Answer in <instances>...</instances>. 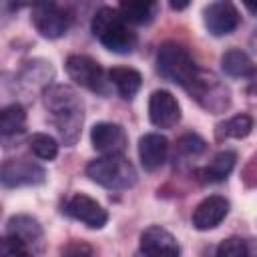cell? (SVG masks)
Segmentation results:
<instances>
[{
  "label": "cell",
  "instance_id": "obj_29",
  "mask_svg": "<svg viewBox=\"0 0 257 257\" xmlns=\"http://www.w3.org/2000/svg\"><path fill=\"white\" fill-rule=\"evenodd\" d=\"M90 247H82V245H72V247H64L62 253H90Z\"/></svg>",
  "mask_w": 257,
  "mask_h": 257
},
{
  "label": "cell",
  "instance_id": "obj_13",
  "mask_svg": "<svg viewBox=\"0 0 257 257\" xmlns=\"http://www.w3.org/2000/svg\"><path fill=\"white\" fill-rule=\"evenodd\" d=\"M229 213V201L221 195H211L207 199H203L195 211H193V227L199 231H209L215 229Z\"/></svg>",
  "mask_w": 257,
  "mask_h": 257
},
{
  "label": "cell",
  "instance_id": "obj_5",
  "mask_svg": "<svg viewBox=\"0 0 257 257\" xmlns=\"http://www.w3.org/2000/svg\"><path fill=\"white\" fill-rule=\"evenodd\" d=\"M187 92L209 112H223L231 102L229 88L213 72H207L201 68L195 80L191 82V86L187 88Z\"/></svg>",
  "mask_w": 257,
  "mask_h": 257
},
{
  "label": "cell",
  "instance_id": "obj_12",
  "mask_svg": "<svg viewBox=\"0 0 257 257\" xmlns=\"http://www.w3.org/2000/svg\"><path fill=\"white\" fill-rule=\"evenodd\" d=\"M90 143L92 147L102 155H114L122 153L126 149V133L116 122H96L90 131Z\"/></svg>",
  "mask_w": 257,
  "mask_h": 257
},
{
  "label": "cell",
  "instance_id": "obj_11",
  "mask_svg": "<svg viewBox=\"0 0 257 257\" xmlns=\"http://www.w3.org/2000/svg\"><path fill=\"white\" fill-rule=\"evenodd\" d=\"M149 118L159 128H173L181 120L177 98L169 90H155L149 98Z\"/></svg>",
  "mask_w": 257,
  "mask_h": 257
},
{
  "label": "cell",
  "instance_id": "obj_4",
  "mask_svg": "<svg viewBox=\"0 0 257 257\" xmlns=\"http://www.w3.org/2000/svg\"><path fill=\"white\" fill-rule=\"evenodd\" d=\"M157 70L163 78L183 86L185 90L195 80L199 66L195 64L189 50L177 42H165L157 52Z\"/></svg>",
  "mask_w": 257,
  "mask_h": 257
},
{
  "label": "cell",
  "instance_id": "obj_3",
  "mask_svg": "<svg viewBox=\"0 0 257 257\" xmlns=\"http://www.w3.org/2000/svg\"><path fill=\"white\" fill-rule=\"evenodd\" d=\"M86 177L110 191H124L137 183V171L122 153L102 155L90 161L86 167Z\"/></svg>",
  "mask_w": 257,
  "mask_h": 257
},
{
  "label": "cell",
  "instance_id": "obj_26",
  "mask_svg": "<svg viewBox=\"0 0 257 257\" xmlns=\"http://www.w3.org/2000/svg\"><path fill=\"white\" fill-rule=\"evenodd\" d=\"M0 251H2L4 255H16V253L26 255V253H30V249L26 247V243H24L22 239H18L16 235H10V233L4 235L2 245H0Z\"/></svg>",
  "mask_w": 257,
  "mask_h": 257
},
{
  "label": "cell",
  "instance_id": "obj_24",
  "mask_svg": "<svg viewBox=\"0 0 257 257\" xmlns=\"http://www.w3.org/2000/svg\"><path fill=\"white\" fill-rule=\"evenodd\" d=\"M205 149H207V143L199 135H193V133H187L177 141V151L187 157H197L205 153Z\"/></svg>",
  "mask_w": 257,
  "mask_h": 257
},
{
  "label": "cell",
  "instance_id": "obj_25",
  "mask_svg": "<svg viewBox=\"0 0 257 257\" xmlns=\"http://www.w3.org/2000/svg\"><path fill=\"white\" fill-rule=\"evenodd\" d=\"M249 247H247V241L243 239H237V237H231V239H225L221 241V245L217 247V255L219 257H241V255H249Z\"/></svg>",
  "mask_w": 257,
  "mask_h": 257
},
{
  "label": "cell",
  "instance_id": "obj_2",
  "mask_svg": "<svg viewBox=\"0 0 257 257\" xmlns=\"http://www.w3.org/2000/svg\"><path fill=\"white\" fill-rule=\"evenodd\" d=\"M90 28L98 42L110 52L126 54L137 44V34L128 28V22L122 18V14L114 8H100L92 18Z\"/></svg>",
  "mask_w": 257,
  "mask_h": 257
},
{
  "label": "cell",
  "instance_id": "obj_15",
  "mask_svg": "<svg viewBox=\"0 0 257 257\" xmlns=\"http://www.w3.org/2000/svg\"><path fill=\"white\" fill-rule=\"evenodd\" d=\"M169 153V141L159 133H149L139 141V159L145 171H157L163 167Z\"/></svg>",
  "mask_w": 257,
  "mask_h": 257
},
{
  "label": "cell",
  "instance_id": "obj_27",
  "mask_svg": "<svg viewBox=\"0 0 257 257\" xmlns=\"http://www.w3.org/2000/svg\"><path fill=\"white\" fill-rule=\"evenodd\" d=\"M40 0H6V4H8V8H12V10H18V8H22V6H34V4H38Z\"/></svg>",
  "mask_w": 257,
  "mask_h": 257
},
{
  "label": "cell",
  "instance_id": "obj_31",
  "mask_svg": "<svg viewBox=\"0 0 257 257\" xmlns=\"http://www.w3.org/2000/svg\"><path fill=\"white\" fill-rule=\"evenodd\" d=\"M243 4H245V8L249 10V12H253V14H257V0H241Z\"/></svg>",
  "mask_w": 257,
  "mask_h": 257
},
{
  "label": "cell",
  "instance_id": "obj_17",
  "mask_svg": "<svg viewBox=\"0 0 257 257\" xmlns=\"http://www.w3.org/2000/svg\"><path fill=\"white\" fill-rule=\"evenodd\" d=\"M235 161H237L235 151H221L213 157V161L207 167L197 171V177L203 183H219V181L227 179V175L233 171Z\"/></svg>",
  "mask_w": 257,
  "mask_h": 257
},
{
  "label": "cell",
  "instance_id": "obj_10",
  "mask_svg": "<svg viewBox=\"0 0 257 257\" xmlns=\"http://www.w3.org/2000/svg\"><path fill=\"white\" fill-rule=\"evenodd\" d=\"M64 213H66L68 217H72V219L84 223V225L90 227V229H100V227H104V223H106V219H108L106 211H104L92 197L82 195V193L70 197V199L64 203Z\"/></svg>",
  "mask_w": 257,
  "mask_h": 257
},
{
  "label": "cell",
  "instance_id": "obj_20",
  "mask_svg": "<svg viewBox=\"0 0 257 257\" xmlns=\"http://www.w3.org/2000/svg\"><path fill=\"white\" fill-rule=\"evenodd\" d=\"M253 128V118L249 114H235L231 118H227L225 122H219L215 128V137L217 141H225V139H243L251 133Z\"/></svg>",
  "mask_w": 257,
  "mask_h": 257
},
{
  "label": "cell",
  "instance_id": "obj_8",
  "mask_svg": "<svg viewBox=\"0 0 257 257\" xmlns=\"http://www.w3.org/2000/svg\"><path fill=\"white\" fill-rule=\"evenodd\" d=\"M0 181L6 189H16V187H34L42 185L46 181V173L40 165L26 161V159H10L2 165L0 171Z\"/></svg>",
  "mask_w": 257,
  "mask_h": 257
},
{
  "label": "cell",
  "instance_id": "obj_22",
  "mask_svg": "<svg viewBox=\"0 0 257 257\" xmlns=\"http://www.w3.org/2000/svg\"><path fill=\"white\" fill-rule=\"evenodd\" d=\"M24 124H26V112L22 108V104L14 102V104H8L2 108L0 112V133L4 139L16 135V133H22L24 131Z\"/></svg>",
  "mask_w": 257,
  "mask_h": 257
},
{
  "label": "cell",
  "instance_id": "obj_7",
  "mask_svg": "<svg viewBox=\"0 0 257 257\" xmlns=\"http://www.w3.org/2000/svg\"><path fill=\"white\" fill-rule=\"evenodd\" d=\"M64 68L76 84H80L92 92H106L104 70L94 58H90L86 54H70L64 62Z\"/></svg>",
  "mask_w": 257,
  "mask_h": 257
},
{
  "label": "cell",
  "instance_id": "obj_9",
  "mask_svg": "<svg viewBox=\"0 0 257 257\" xmlns=\"http://www.w3.org/2000/svg\"><path fill=\"white\" fill-rule=\"evenodd\" d=\"M203 20L213 36H225L239 26L241 16L231 0H215L203 10Z\"/></svg>",
  "mask_w": 257,
  "mask_h": 257
},
{
  "label": "cell",
  "instance_id": "obj_32",
  "mask_svg": "<svg viewBox=\"0 0 257 257\" xmlns=\"http://www.w3.org/2000/svg\"><path fill=\"white\" fill-rule=\"evenodd\" d=\"M253 44H255V50H257V30H255V36H253Z\"/></svg>",
  "mask_w": 257,
  "mask_h": 257
},
{
  "label": "cell",
  "instance_id": "obj_14",
  "mask_svg": "<svg viewBox=\"0 0 257 257\" xmlns=\"http://www.w3.org/2000/svg\"><path fill=\"white\" fill-rule=\"evenodd\" d=\"M141 253L145 255H179L177 239L163 227L153 225L141 233Z\"/></svg>",
  "mask_w": 257,
  "mask_h": 257
},
{
  "label": "cell",
  "instance_id": "obj_30",
  "mask_svg": "<svg viewBox=\"0 0 257 257\" xmlns=\"http://www.w3.org/2000/svg\"><path fill=\"white\" fill-rule=\"evenodd\" d=\"M189 2L191 0H169V4H171L173 10H185L189 6Z\"/></svg>",
  "mask_w": 257,
  "mask_h": 257
},
{
  "label": "cell",
  "instance_id": "obj_28",
  "mask_svg": "<svg viewBox=\"0 0 257 257\" xmlns=\"http://www.w3.org/2000/svg\"><path fill=\"white\" fill-rule=\"evenodd\" d=\"M247 78H249V92L257 96V68H253V72Z\"/></svg>",
  "mask_w": 257,
  "mask_h": 257
},
{
  "label": "cell",
  "instance_id": "obj_19",
  "mask_svg": "<svg viewBox=\"0 0 257 257\" xmlns=\"http://www.w3.org/2000/svg\"><path fill=\"white\" fill-rule=\"evenodd\" d=\"M157 0H120L118 12L128 24H149L157 14Z\"/></svg>",
  "mask_w": 257,
  "mask_h": 257
},
{
  "label": "cell",
  "instance_id": "obj_18",
  "mask_svg": "<svg viewBox=\"0 0 257 257\" xmlns=\"http://www.w3.org/2000/svg\"><path fill=\"white\" fill-rule=\"evenodd\" d=\"M108 80L114 84L116 92L122 96V98H133L139 90H141V84H143V76L139 70L135 68H128V66H116V68H110L108 70Z\"/></svg>",
  "mask_w": 257,
  "mask_h": 257
},
{
  "label": "cell",
  "instance_id": "obj_1",
  "mask_svg": "<svg viewBox=\"0 0 257 257\" xmlns=\"http://www.w3.org/2000/svg\"><path fill=\"white\" fill-rule=\"evenodd\" d=\"M44 104L64 145H74L80 137V126L84 118V106L76 90L66 84L48 86L44 90Z\"/></svg>",
  "mask_w": 257,
  "mask_h": 257
},
{
  "label": "cell",
  "instance_id": "obj_23",
  "mask_svg": "<svg viewBox=\"0 0 257 257\" xmlns=\"http://www.w3.org/2000/svg\"><path fill=\"white\" fill-rule=\"evenodd\" d=\"M28 147L42 161H52L58 155V143L50 135H44V133H34L28 139Z\"/></svg>",
  "mask_w": 257,
  "mask_h": 257
},
{
  "label": "cell",
  "instance_id": "obj_16",
  "mask_svg": "<svg viewBox=\"0 0 257 257\" xmlns=\"http://www.w3.org/2000/svg\"><path fill=\"white\" fill-rule=\"evenodd\" d=\"M6 233L16 235L26 243L30 251H40L42 247V227L30 215H14L6 223Z\"/></svg>",
  "mask_w": 257,
  "mask_h": 257
},
{
  "label": "cell",
  "instance_id": "obj_21",
  "mask_svg": "<svg viewBox=\"0 0 257 257\" xmlns=\"http://www.w3.org/2000/svg\"><path fill=\"white\" fill-rule=\"evenodd\" d=\"M221 66H223L225 74L235 76V78H239V76H249V74L253 72V68H255L253 62H251V58H249L243 50H239V48L227 50V52L221 56Z\"/></svg>",
  "mask_w": 257,
  "mask_h": 257
},
{
  "label": "cell",
  "instance_id": "obj_6",
  "mask_svg": "<svg viewBox=\"0 0 257 257\" xmlns=\"http://www.w3.org/2000/svg\"><path fill=\"white\" fill-rule=\"evenodd\" d=\"M32 24L44 38H60L68 30V18L54 0H40L32 6Z\"/></svg>",
  "mask_w": 257,
  "mask_h": 257
}]
</instances>
